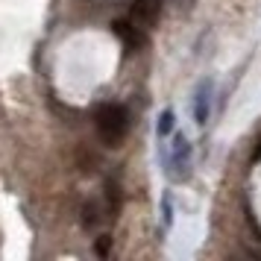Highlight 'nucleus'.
I'll use <instances>...</instances> for the list:
<instances>
[{"label":"nucleus","mask_w":261,"mask_h":261,"mask_svg":"<svg viewBox=\"0 0 261 261\" xmlns=\"http://www.w3.org/2000/svg\"><path fill=\"white\" fill-rule=\"evenodd\" d=\"M97 132L109 147H118L129 132V112L120 103H106L97 109Z\"/></svg>","instance_id":"1"},{"label":"nucleus","mask_w":261,"mask_h":261,"mask_svg":"<svg viewBox=\"0 0 261 261\" xmlns=\"http://www.w3.org/2000/svg\"><path fill=\"white\" fill-rule=\"evenodd\" d=\"M165 173L170 182H188L191 179V141L185 135H173V141L165 153Z\"/></svg>","instance_id":"2"},{"label":"nucleus","mask_w":261,"mask_h":261,"mask_svg":"<svg viewBox=\"0 0 261 261\" xmlns=\"http://www.w3.org/2000/svg\"><path fill=\"white\" fill-rule=\"evenodd\" d=\"M212 94H214V85L212 80H200L197 91H194V120L197 123H208V115H212Z\"/></svg>","instance_id":"3"},{"label":"nucleus","mask_w":261,"mask_h":261,"mask_svg":"<svg viewBox=\"0 0 261 261\" xmlns=\"http://www.w3.org/2000/svg\"><path fill=\"white\" fill-rule=\"evenodd\" d=\"M162 15V0H135L132 6V21L138 27H155Z\"/></svg>","instance_id":"4"},{"label":"nucleus","mask_w":261,"mask_h":261,"mask_svg":"<svg viewBox=\"0 0 261 261\" xmlns=\"http://www.w3.org/2000/svg\"><path fill=\"white\" fill-rule=\"evenodd\" d=\"M112 33L123 41V47L129 50V53H132V50H138L144 44L141 27L135 24V21H115V24H112Z\"/></svg>","instance_id":"5"},{"label":"nucleus","mask_w":261,"mask_h":261,"mask_svg":"<svg viewBox=\"0 0 261 261\" xmlns=\"http://www.w3.org/2000/svg\"><path fill=\"white\" fill-rule=\"evenodd\" d=\"M173 123H176L173 109H165V112L159 115V123H155V135H159V138H167V135L173 132Z\"/></svg>","instance_id":"6"},{"label":"nucleus","mask_w":261,"mask_h":261,"mask_svg":"<svg viewBox=\"0 0 261 261\" xmlns=\"http://www.w3.org/2000/svg\"><path fill=\"white\" fill-rule=\"evenodd\" d=\"M162 214H165V229H170V223H173V200H170V194L162 197Z\"/></svg>","instance_id":"7"},{"label":"nucleus","mask_w":261,"mask_h":261,"mask_svg":"<svg viewBox=\"0 0 261 261\" xmlns=\"http://www.w3.org/2000/svg\"><path fill=\"white\" fill-rule=\"evenodd\" d=\"M83 214H85V217H83V223H85V226H94V223H97V208L91 205V202H88V205L83 208Z\"/></svg>","instance_id":"8"},{"label":"nucleus","mask_w":261,"mask_h":261,"mask_svg":"<svg viewBox=\"0 0 261 261\" xmlns=\"http://www.w3.org/2000/svg\"><path fill=\"white\" fill-rule=\"evenodd\" d=\"M109 244H112V238H109V235L100 238V241H97V255H106V252H109Z\"/></svg>","instance_id":"9"},{"label":"nucleus","mask_w":261,"mask_h":261,"mask_svg":"<svg viewBox=\"0 0 261 261\" xmlns=\"http://www.w3.org/2000/svg\"><path fill=\"white\" fill-rule=\"evenodd\" d=\"M261 159V138H258V144H255V150H252V162H258Z\"/></svg>","instance_id":"10"}]
</instances>
